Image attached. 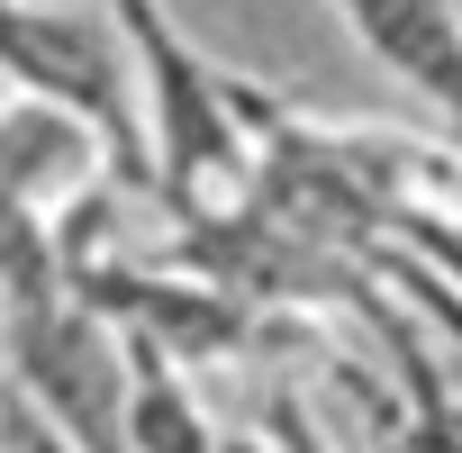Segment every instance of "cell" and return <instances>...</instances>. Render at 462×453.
<instances>
[{"instance_id":"cell-1","label":"cell","mask_w":462,"mask_h":453,"mask_svg":"<svg viewBox=\"0 0 462 453\" xmlns=\"http://www.w3.org/2000/svg\"><path fill=\"white\" fill-rule=\"evenodd\" d=\"M0 73H10L19 91H37V100H64V109L100 118L118 136L127 73H118L109 28H91L73 10H37V0H0Z\"/></svg>"},{"instance_id":"cell-4","label":"cell","mask_w":462,"mask_h":453,"mask_svg":"<svg viewBox=\"0 0 462 453\" xmlns=\"http://www.w3.org/2000/svg\"><path fill=\"white\" fill-rule=\"evenodd\" d=\"M417 453H462V444H444V435H435V444H417Z\"/></svg>"},{"instance_id":"cell-3","label":"cell","mask_w":462,"mask_h":453,"mask_svg":"<svg viewBox=\"0 0 462 453\" xmlns=\"http://www.w3.org/2000/svg\"><path fill=\"white\" fill-rule=\"evenodd\" d=\"M327 10L354 28V46L390 82L462 118V0H327Z\"/></svg>"},{"instance_id":"cell-2","label":"cell","mask_w":462,"mask_h":453,"mask_svg":"<svg viewBox=\"0 0 462 453\" xmlns=\"http://www.w3.org/2000/svg\"><path fill=\"white\" fill-rule=\"evenodd\" d=\"M109 163V127L64 109V100H37L19 91L10 109H0V199L28 208L46 226V208H64L73 190H91Z\"/></svg>"}]
</instances>
